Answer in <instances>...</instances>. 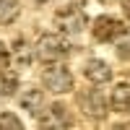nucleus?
Here are the masks:
<instances>
[{"label": "nucleus", "mask_w": 130, "mask_h": 130, "mask_svg": "<svg viewBox=\"0 0 130 130\" xmlns=\"http://www.w3.org/2000/svg\"><path fill=\"white\" fill-rule=\"evenodd\" d=\"M55 24H57V29L62 31V34L75 37V34H81L83 26H86V13H83L81 8H75V5L60 8L57 16H55Z\"/></svg>", "instance_id": "f03ea898"}, {"label": "nucleus", "mask_w": 130, "mask_h": 130, "mask_svg": "<svg viewBox=\"0 0 130 130\" xmlns=\"http://www.w3.org/2000/svg\"><path fill=\"white\" fill-rule=\"evenodd\" d=\"M42 81L52 94H65L73 89V75L65 65H55V68H44L42 73Z\"/></svg>", "instance_id": "20e7f679"}, {"label": "nucleus", "mask_w": 130, "mask_h": 130, "mask_svg": "<svg viewBox=\"0 0 130 130\" xmlns=\"http://www.w3.org/2000/svg\"><path fill=\"white\" fill-rule=\"evenodd\" d=\"M115 127H130V122H117Z\"/></svg>", "instance_id": "f3484780"}, {"label": "nucleus", "mask_w": 130, "mask_h": 130, "mask_svg": "<svg viewBox=\"0 0 130 130\" xmlns=\"http://www.w3.org/2000/svg\"><path fill=\"white\" fill-rule=\"evenodd\" d=\"M78 104L83 107V112L94 117V120H102V117H107V96L99 91V89H89L86 94H78Z\"/></svg>", "instance_id": "39448f33"}, {"label": "nucleus", "mask_w": 130, "mask_h": 130, "mask_svg": "<svg viewBox=\"0 0 130 130\" xmlns=\"http://www.w3.org/2000/svg\"><path fill=\"white\" fill-rule=\"evenodd\" d=\"M117 55H120V60H130V37L117 44Z\"/></svg>", "instance_id": "4468645a"}, {"label": "nucleus", "mask_w": 130, "mask_h": 130, "mask_svg": "<svg viewBox=\"0 0 130 130\" xmlns=\"http://www.w3.org/2000/svg\"><path fill=\"white\" fill-rule=\"evenodd\" d=\"M122 13L130 18V0H122Z\"/></svg>", "instance_id": "dca6fc26"}, {"label": "nucleus", "mask_w": 130, "mask_h": 130, "mask_svg": "<svg viewBox=\"0 0 130 130\" xmlns=\"http://www.w3.org/2000/svg\"><path fill=\"white\" fill-rule=\"evenodd\" d=\"M0 127H10V130H21L24 122L18 120L13 112H0Z\"/></svg>", "instance_id": "ddd939ff"}, {"label": "nucleus", "mask_w": 130, "mask_h": 130, "mask_svg": "<svg viewBox=\"0 0 130 130\" xmlns=\"http://www.w3.org/2000/svg\"><path fill=\"white\" fill-rule=\"evenodd\" d=\"M109 107H112L115 112H120V115H130V86L127 83H117L115 86Z\"/></svg>", "instance_id": "1a4fd4ad"}, {"label": "nucleus", "mask_w": 130, "mask_h": 130, "mask_svg": "<svg viewBox=\"0 0 130 130\" xmlns=\"http://www.w3.org/2000/svg\"><path fill=\"white\" fill-rule=\"evenodd\" d=\"M13 57H16V65H18V68H29V65H31V57H34V50H31L24 39H16V44H13Z\"/></svg>", "instance_id": "9d476101"}, {"label": "nucleus", "mask_w": 130, "mask_h": 130, "mask_svg": "<svg viewBox=\"0 0 130 130\" xmlns=\"http://www.w3.org/2000/svg\"><path fill=\"white\" fill-rule=\"evenodd\" d=\"M125 34H127V26L115 16H99L94 21V39L99 42H115Z\"/></svg>", "instance_id": "7ed1b4c3"}, {"label": "nucleus", "mask_w": 130, "mask_h": 130, "mask_svg": "<svg viewBox=\"0 0 130 130\" xmlns=\"http://www.w3.org/2000/svg\"><path fill=\"white\" fill-rule=\"evenodd\" d=\"M8 62H10V52H8V47L3 44V42H0V70H5Z\"/></svg>", "instance_id": "2eb2a0df"}, {"label": "nucleus", "mask_w": 130, "mask_h": 130, "mask_svg": "<svg viewBox=\"0 0 130 130\" xmlns=\"http://www.w3.org/2000/svg\"><path fill=\"white\" fill-rule=\"evenodd\" d=\"M83 78L91 81V83H96V86H99V83H107V81L112 78V68H109L104 60H96V57H94V60H86V62H83Z\"/></svg>", "instance_id": "423d86ee"}, {"label": "nucleus", "mask_w": 130, "mask_h": 130, "mask_svg": "<svg viewBox=\"0 0 130 130\" xmlns=\"http://www.w3.org/2000/svg\"><path fill=\"white\" fill-rule=\"evenodd\" d=\"M34 52L42 62H57V60H65L70 55V44L57 34H42Z\"/></svg>", "instance_id": "f257e3e1"}, {"label": "nucleus", "mask_w": 130, "mask_h": 130, "mask_svg": "<svg viewBox=\"0 0 130 130\" xmlns=\"http://www.w3.org/2000/svg\"><path fill=\"white\" fill-rule=\"evenodd\" d=\"M18 91V75L13 70H0V96H13Z\"/></svg>", "instance_id": "f8f14e48"}, {"label": "nucleus", "mask_w": 130, "mask_h": 130, "mask_svg": "<svg viewBox=\"0 0 130 130\" xmlns=\"http://www.w3.org/2000/svg\"><path fill=\"white\" fill-rule=\"evenodd\" d=\"M18 13H21L18 0H0V26L13 24V21L18 18Z\"/></svg>", "instance_id": "9b49d317"}, {"label": "nucleus", "mask_w": 130, "mask_h": 130, "mask_svg": "<svg viewBox=\"0 0 130 130\" xmlns=\"http://www.w3.org/2000/svg\"><path fill=\"white\" fill-rule=\"evenodd\" d=\"M21 107L29 112V115H34L39 117L42 115V107H44V91H39V89H26L24 94H21Z\"/></svg>", "instance_id": "6e6552de"}, {"label": "nucleus", "mask_w": 130, "mask_h": 130, "mask_svg": "<svg viewBox=\"0 0 130 130\" xmlns=\"http://www.w3.org/2000/svg\"><path fill=\"white\" fill-rule=\"evenodd\" d=\"M102 3H109V0H102Z\"/></svg>", "instance_id": "a211bd4d"}, {"label": "nucleus", "mask_w": 130, "mask_h": 130, "mask_svg": "<svg viewBox=\"0 0 130 130\" xmlns=\"http://www.w3.org/2000/svg\"><path fill=\"white\" fill-rule=\"evenodd\" d=\"M39 125L42 127H68V125H73V117L68 115L65 104H52V112L42 117Z\"/></svg>", "instance_id": "0eeeda50"}]
</instances>
